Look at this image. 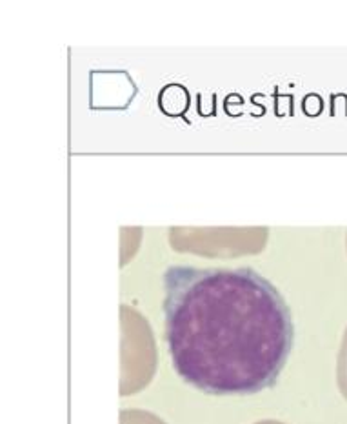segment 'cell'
<instances>
[{"instance_id": "3", "label": "cell", "mask_w": 347, "mask_h": 424, "mask_svg": "<svg viewBox=\"0 0 347 424\" xmlns=\"http://www.w3.org/2000/svg\"><path fill=\"white\" fill-rule=\"evenodd\" d=\"M337 382L340 388V393L347 400V328L344 333L340 351H338V362H337Z\"/></svg>"}, {"instance_id": "4", "label": "cell", "mask_w": 347, "mask_h": 424, "mask_svg": "<svg viewBox=\"0 0 347 424\" xmlns=\"http://www.w3.org/2000/svg\"><path fill=\"white\" fill-rule=\"evenodd\" d=\"M120 424H166L160 417L142 411V409H124L120 411Z\"/></svg>"}, {"instance_id": "1", "label": "cell", "mask_w": 347, "mask_h": 424, "mask_svg": "<svg viewBox=\"0 0 347 424\" xmlns=\"http://www.w3.org/2000/svg\"><path fill=\"white\" fill-rule=\"evenodd\" d=\"M162 309L176 375L207 395L273 388L295 344L286 299L249 266H169Z\"/></svg>"}, {"instance_id": "5", "label": "cell", "mask_w": 347, "mask_h": 424, "mask_svg": "<svg viewBox=\"0 0 347 424\" xmlns=\"http://www.w3.org/2000/svg\"><path fill=\"white\" fill-rule=\"evenodd\" d=\"M255 424H284V422H278V420H260V422H255Z\"/></svg>"}, {"instance_id": "2", "label": "cell", "mask_w": 347, "mask_h": 424, "mask_svg": "<svg viewBox=\"0 0 347 424\" xmlns=\"http://www.w3.org/2000/svg\"><path fill=\"white\" fill-rule=\"evenodd\" d=\"M189 91L182 84H167L158 93V108L167 117H184L189 110Z\"/></svg>"}]
</instances>
